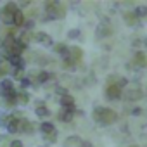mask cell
I'll return each mask as SVG.
<instances>
[{"label": "cell", "instance_id": "33", "mask_svg": "<svg viewBox=\"0 0 147 147\" xmlns=\"http://www.w3.org/2000/svg\"><path fill=\"white\" fill-rule=\"evenodd\" d=\"M12 116H9V114H4L2 118H0V125H2V126H5L7 125V119H11Z\"/></svg>", "mask_w": 147, "mask_h": 147}, {"label": "cell", "instance_id": "36", "mask_svg": "<svg viewBox=\"0 0 147 147\" xmlns=\"http://www.w3.org/2000/svg\"><path fill=\"white\" fill-rule=\"evenodd\" d=\"M59 2H55V0H50V2H45V9H50V7H54V5H57Z\"/></svg>", "mask_w": 147, "mask_h": 147}, {"label": "cell", "instance_id": "26", "mask_svg": "<svg viewBox=\"0 0 147 147\" xmlns=\"http://www.w3.org/2000/svg\"><path fill=\"white\" fill-rule=\"evenodd\" d=\"M104 111H106V107H95V111H94V118L97 119V121H100V118H102V114H104Z\"/></svg>", "mask_w": 147, "mask_h": 147}, {"label": "cell", "instance_id": "6", "mask_svg": "<svg viewBox=\"0 0 147 147\" xmlns=\"http://www.w3.org/2000/svg\"><path fill=\"white\" fill-rule=\"evenodd\" d=\"M75 113H76L75 107L62 109V113L59 114V119H62V121H66V123H71V121H73V116H75Z\"/></svg>", "mask_w": 147, "mask_h": 147}, {"label": "cell", "instance_id": "9", "mask_svg": "<svg viewBox=\"0 0 147 147\" xmlns=\"http://www.w3.org/2000/svg\"><path fill=\"white\" fill-rule=\"evenodd\" d=\"M69 57L75 61V62H78L83 57V50L80 47H69Z\"/></svg>", "mask_w": 147, "mask_h": 147}, {"label": "cell", "instance_id": "13", "mask_svg": "<svg viewBox=\"0 0 147 147\" xmlns=\"http://www.w3.org/2000/svg\"><path fill=\"white\" fill-rule=\"evenodd\" d=\"M5 128H7V131H9V133H18V131H19V121H18V119H14V118H11V119L7 121Z\"/></svg>", "mask_w": 147, "mask_h": 147}, {"label": "cell", "instance_id": "25", "mask_svg": "<svg viewBox=\"0 0 147 147\" xmlns=\"http://www.w3.org/2000/svg\"><path fill=\"white\" fill-rule=\"evenodd\" d=\"M18 102L28 104V102H30V94H28V92H23V90H21V92L18 94Z\"/></svg>", "mask_w": 147, "mask_h": 147}, {"label": "cell", "instance_id": "24", "mask_svg": "<svg viewBox=\"0 0 147 147\" xmlns=\"http://www.w3.org/2000/svg\"><path fill=\"white\" fill-rule=\"evenodd\" d=\"M125 21H126L130 26L137 24V18H135V14H133V12H125Z\"/></svg>", "mask_w": 147, "mask_h": 147}, {"label": "cell", "instance_id": "15", "mask_svg": "<svg viewBox=\"0 0 147 147\" xmlns=\"http://www.w3.org/2000/svg\"><path fill=\"white\" fill-rule=\"evenodd\" d=\"M82 142H83V140H82L80 137H69V138H66L64 147H80Z\"/></svg>", "mask_w": 147, "mask_h": 147}, {"label": "cell", "instance_id": "30", "mask_svg": "<svg viewBox=\"0 0 147 147\" xmlns=\"http://www.w3.org/2000/svg\"><path fill=\"white\" fill-rule=\"evenodd\" d=\"M80 36V30H69L67 31V38H78Z\"/></svg>", "mask_w": 147, "mask_h": 147}, {"label": "cell", "instance_id": "19", "mask_svg": "<svg viewBox=\"0 0 147 147\" xmlns=\"http://www.w3.org/2000/svg\"><path fill=\"white\" fill-rule=\"evenodd\" d=\"M31 40H33V33H31V31H23L21 36H19V42H21L23 45H28Z\"/></svg>", "mask_w": 147, "mask_h": 147}, {"label": "cell", "instance_id": "16", "mask_svg": "<svg viewBox=\"0 0 147 147\" xmlns=\"http://www.w3.org/2000/svg\"><path fill=\"white\" fill-rule=\"evenodd\" d=\"M61 106H62V109L75 107V99H73L71 95H64V97H61Z\"/></svg>", "mask_w": 147, "mask_h": 147}, {"label": "cell", "instance_id": "35", "mask_svg": "<svg viewBox=\"0 0 147 147\" xmlns=\"http://www.w3.org/2000/svg\"><path fill=\"white\" fill-rule=\"evenodd\" d=\"M47 138L54 144V142H57V131H54V133H50V135H47Z\"/></svg>", "mask_w": 147, "mask_h": 147}, {"label": "cell", "instance_id": "31", "mask_svg": "<svg viewBox=\"0 0 147 147\" xmlns=\"http://www.w3.org/2000/svg\"><path fill=\"white\" fill-rule=\"evenodd\" d=\"M118 78H119V76H116V75H111V76H107V83H109V87H111V85H116Z\"/></svg>", "mask_w": 147, "mask_h": 147}, {"label": "cell", "instance_id": "12", "mask_svg": "<svg viewBox=\"0 0 147 147\" xmlns=\"http://www.w3.org/2000/svg\"><path fill=\"white\" fill-rule=\"evenodd\" d=\"M111 33H113V30H111V26H107V24H104V23H102V24H100V26L97 28V36H99V38H104V36H109Z\"/></svg>", "mask_w": 147, "mask_h": 147}, {"label": "cell", "instance_id": "20", "mask_svg": "<svg viewBox=\"0 0 147 147\" xmlns=\"http://www.w3.org/2000/svg\"><path fill=\"white\" fill-rule=\"evenodd\" d=\"M55 50L62 55V59H66V57H69V47H66L64 43H59V45H55Z\"/></svg>", "mask_w": 147, "mask_h": 147}, {"label": "cell", "instance_id": "21", "mask_svg": "<svg viewBox=\"0 0 147 147\" xmlns=\"http://www.w3.org/2000/svg\"><path fill=\"white\" fill-rule=\"evenodd\" d=\"M35 113H36V116H40V118H47V116H50V111H49L45 106L35 107Z\"/></svg>", "mask_w": 147, "mask_h": 147}, {"label": "cell", "instance_id": "8", "mask_svg": "<svg viewBox=\"0 0 147 147\" xmlns=\"http://www.w3.org/2000/svg\"><path fill=\"white\" fill-rule=\"evenodd\" d=\"M142 97H144V92L140 88H131V90L126 92V99L128 100H140Z\"/></svg>", "mask_w": 147, "mask_h": 147}, {"label": "cell", "instance_id": "4", "mask_svg": "<svg viewBox=\"0 0 147 147\" xmlns=\"http://www.w3.org/2000/svg\"><path fill=\"white\" fill-rule=\"evenodd\" d=\"M19 131H23V133H33L35 131V125L30 119H19Z\"/></svg>", "mask_w": 147, "mask_h": 147}, {"label": "cell", "instance_id": "22", "mask_svg": "<svg viewBox=\"0 0 147 147\" xmlns=\"http://www.w3.org/2000/svg\"><path fill=\"white\" fill-rule=\"evenodd\" d=\"M49 80H50V75H49L47 71H42L40 75L36 76V82H35V83H47Z\"/></svg>", "mask_w": 147, "mask_h": 147}, {"label": "cell", "instance_id": "5", "mask_svg": "<svg viewBox=\"0 0 147 147\" xmlns=\"http://www.w3.org/2000/svg\"><path fill=\"white\" fill-rule=\"evenodd\" d=\"M35 38H36V42H40L42 45H45V47H50L52 45V36L50 35H47V33H43V31H40V33H36L35 35Z\"/></svg>", "mask_w": 147, "mask_h": 147}, {"label": "cell", "instance_id": "29", "mask_svg": "<svg viewBox=\"0 0 147 147\" xmlns=\"http://www.w3.org/2000/svg\"><path fill=\"white\" fill-rule=\"evenodd\" d=\"M19 85H21V90H23V88H28V87L31 85V82H30L28 78H21V80H19Z\"/></svg>", "mask_w": 147, "mask_h": 147}, {"label": "cell", "instance_id": "11", "mask_svg": "<svg viewBox=\"0 0 147 147\" xmlns=\"http://www.w3.org/2000/svg\"><path fill=\"white\" fill-rule=\"evenodd\" d=\"M2 97H4V99H5V102H7V104H11V106H16V104H18V94H16V90L5 92Z\"/></svg>", "mask_w": 147, "mask_h": 147}, {"label": "cell", "instance_id": "3", "mask_svg": "<svg viewBox=\"0 0 147 147\" xmlns=\"http://www.w3.org/2000/svg\"><path fill=\"white\" fill-rule=\"evenodd\" d=\"M106 95H107V99H111V100H118V99H121V90H119L116 85H111V87H107Z\"/></svg>", "mask_w": 147, "mask_h": 147}, {"label": "cell", "instance_id": "17", "mask_svg": "<svg viewBox=\"0 0 147 147\" xmlns=\"http://www.w3.org/2000/svg\"><path fill=\"white\" fill-rule=\"evenodd\" d=\"M138 67H145V54L142 52V50H138L137 54H135V61H133Z\"/></svg>", "mask_w": 147, "mask_h": 147}, {"label": "cell", "instance_id": "27", "mask_svg": "<svg viewBox=\"0 0 147 147\" xmlns=\"http://www.w3.org/2000/svg\"><path fill=\"white\" fill-rule=\"evenodd\" d=\"M126 85H128V80H126V78H123V76H121V78H118V82H116V87H118L119 90H121V88H125Z\"/></svg>", "mask_w": 147, "mask_h": 147}, {"label": "cell", "instance_id": "1", "mask_svg": "<svg viewBox=\"0 0 147 147\" xmlns=\"http://www.w3.org/2000/svg\"><path fill=\"white\" fill-rule=\"evenodd\" d=\"M118 119V114H116V111H113V109H107L106 107V111H104V114H102V118H100V125H113L114 121Z\"/></svg>", "mask_w": 147, "mask_h": 147}, {"label": "cell", "instance_id": "18", "mask_svg": "<svg viewBox=\"0 0 147 147\" xmlns=\"http://www.w3.org/2000/svg\"><path fill=\"white\" fill-rule=\"evenodd\" d=\"M40 130H42L45 135H50V133H54V131H55L54 125H52V123H49V121H43V123L40 125Z\"/></svg>", "mask_w": 147, "mask_h": 147}, {"label": "cell", "instance_id": "7", "mask_svg": "<svg viewBox=\"0 0 147 147\" xmlns=\"http://www.w3.org/2000/svg\"><path fill=\"white\" fill-rule=\"evenodd\" d=\"M14 90V83L11 78H4L2 82H0V95H4L5 92H11Z\"/></svg>", "mask_w": 147, "mask_h": 147}, {"label": "cell", "instance_id": "39", "mask_svg": "<svg viewBox=\"0 0 147 147\" xmlns=\"http://www.w3.org/2000/svg\"><path fill=\"white\" fill-rule=\"evenodd\" d=\"M133 45H135V47H138V45H142V40H135V42H133Z\"/></svg>", "mask_w": 147, "mask_h": 147}, {"label": "cell", "instance_id": "23", "mask_svg": "<svg viewBox=\"0 0 147 147\" xmlns=\"http://www.w3.org/2000/svg\"><path fill=\"white\" fill-rule=\"evenodd\" d=\"M133 14H135V18H144V16H147V7L145 5H138Z\"/></svg>", "mask_w": 147, "mask_h": 147}, {"label": "cell", "instance_id": "37", "mask_svg": "<svg viewBox=\"0 0 147 147\" xmlns=\"http://www.w3.org/2000/svg\"><path fill=\"white\" fill-rule=\"evenodd\" d=\"M11 147H23V142L21 140H12L11 142Z\"/></svg>", "mask_w": 147, "mask_h": 147}, {"label": "cell", "instance_id": "28", "mask_svg": "<svg viewBox=\"0 0 147 147\" xmlns=\"http://www.w3.org/2000/svg\"><path fill=\"white\" fill-rule=\"evenodd\" d=\"M23 26H24V31H31L35 28V21H24Z\"/></svg>", "mask_w": 147, "mask_h": 147}, {"label": "cell", "instance_id": "10", "mask_svg": "<svg viewBox=\"0 0 147 147\" xmlns=\"http://www.w3.org/2000/svg\"><path fill=\"white\" fill-rule=\"evenodd\" d=\"M26 19H24V14H23V11H16L14 14H12V24L14 26H23V23H24Z\"/></svg>", "mask_w": 147, "mask_h": 147}, {"label": "cell", "instance_id": "14", "mask_svg": "<svg viewBox=\"0 0 147 147\" xmlns=\"http://www.w3.org/2000/svg\"><path fill=\"white\" fill-rule=\"evenodd\" d=\"M0 11H2L4 14H7V16H12V14L18 11V5H16V2H7L2 9H0Z\"/></svg>", "mask_w": 147, "mask_h": 147}, {"label": "cell", "instance_id": "32", "mask_svg": "<svg viewBox=\"0 0 147 147\" xmlns=\"http://www.w3.org/2000/svg\"><path fill=\"white\" fill-rule=\"evenodd\" d=\"M55 92H57V94H59L61 97H64V95H67V90H66L64 87H57V88H55Z\"/></svg>", "mask_w": 147, "mask_h": 147}, {"label": "cell", "instance_id": "38", "mask_svg": "<svg viewBox=\"0 0 147 147\" xmlns=\"http://www.w3.org/2000/svg\"><path fill=\"white\" fill-rule=\"evenodd\" d=\"M80 147H92V144H90V142H87V140H83Z\"/></svg>", "mask_w": 147, "mask_h": 147}, {"label": "cell", "instance_id": "2", "mask_svg": "<svg viewBox=\"0 0 147 147\" xmlns=\"http://www.w3.org/2000/svg\"><path fill=\"white\" fill-rule=\"evenodd\" d=\"M47 12H49V18H47V19H62V18H64V7H62L61 4H57V5L47 9Z\"/></svg>", "mask_w": 147, "mask_h": 147}, {"label": "cell", "instance_id": "40", "mask_svg": "<svg viewBox=\"0 0 147 147\" xmlns=\"http://www.w3.org/2000/svg\"><path fill=\"white\" fill-rule=\"evenodd\" d=\"M130 147H138V145H130Z\"/></svg>", "mask_w": 147, "mask_h": 147}, {"label": "cell", "instance_id": "34", "mask_svg": "<svg viewBox=\"0 0 147 147\" xmlns=\"http://www.w3.org/2000/svg\"><path fill=\"white\" fill-rule=\"evenodd\" d=\"M142 111H144V109H142V107H133V109H131V111H130V113H131V114H133V116H140V114H142Z\"/></svg>", "mask_w": 147, "mask_h": 147}]
</instances>
